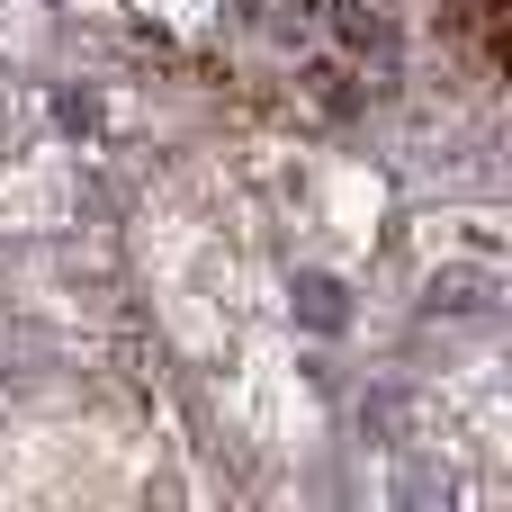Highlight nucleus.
I'll list each match as a JSON object with an SVG mask.
<instances>
[{
	"mask_svg": "<svg viewBox=\"0 0 512 512\" xmlns=\"http://www.w3.org/2000/svg\"><path fill=\"white\" fill-rule=\"evenodd\" d=\"M135 9H162V18H171V27H198V18H207V9H216V0H135Z\"/></svg>",
	"mask_w": 512,
	"mask_h": 512,
	"instance_id": "8",
	"label": "nucleus"
},
{
	"mask_svg": "<svg viewBox=\"0 0 512 512\" xmlns=\"http://www.w3.org/2000/svg\"><path fill=\"white\" fill-rule=\"evenodd\" d=\"M441 414H450L477 450H504V432H512V405H504V378H495V369L450 378V387H441Z\"/></svg>",
	"mask_w": 512,
	"mask_h": 512,
	"instance_id": "5",
	"label": "nucleus"
},
{
	"mask_svg": "<svg viewBox=\"0 0 512 512\" xmlns=\"http://www.w3.org/2000/svg\"><path fill=\"white\" fill-rule=\"evenodd\" d=\"M288 324H297L306 342H342V333H351V279H342L333 261H297V270H288Z\"/></svg>",
	"mask_w": 512,
	"mask_h": 512,
	"instance_id": "4",
	"label": "nucleus"
},
{
	"mask_svg": "<svg viewBox=\"0 0 512 512\" xmlns=\"http://www.w3.org/2000/svg\"><path fill=\"white\" fill-rule=\"evenodd\" d=\"M504 306V261L495 252H432L423 270V315L432 324H486Z\"/></svg>",
	"mask_w": 512,
	"mask_h": 512,
	"instance_id": "1",
	"label": "nucleus"
},
{
	"mask_svg": "<svg viewBox=\"0 0 512 512\" xmlns=\"http://www.w3.org/2000/svg\"><path fill=\"white\" fill-rule=\"evenodd\" d=\"M324 198H333V225L360 243V234H369V216H378V180H360V171H333V189H324Z\"/></svg>",
	"mask_w": 512,
	"mask_h": 512,
	"instance_id": "6",
	"label": "nucleus"
},
{
	"mask_svg": "<svg viewBox=\"0 0 512 512\" xmlns=\"http://www.w3.org/2000/svg\"><path fill=\"white\" fill-rule=\"evenodd\" d=\"M243 414H252L261 441H306V432H315V405H306V387L279 369V351H252V360H243Z\"/></svg>",
	"mask_w": 512,
	"mask_h": 512,
	"instance_id": "2",
	"label": "nucleus"
},
{
	"mask_svg": "<svg viewBox=\"0 0 512 512\" xmlns=\"http://www.w3.org/2000/svg\"><path fill=\"white\" fill-rule=\"evenodd\" d=\"M0 45H9V54H27V45H36V18H27V0H0Z\"/></svg>",
	"mask_w": 512,
	"mask_h": 512,
	"instance_id": "7",
	"label": "nucleus"
},
{
	"mask_svg": "<svg viewBox=\"0 0 512 512\" xmlns=\"http://www.w3.org/2000/svg\"><path fill=\"white\" fill-rule=\"evenodd\" d=\"M72 216V171L63 162H18L0 171V234H45Z\"/></svg>",
	"mask_w": 512,
	"mask_h": 512,
	"instance_id": "3",
	"label": "nucleus"
}]
</instances>
